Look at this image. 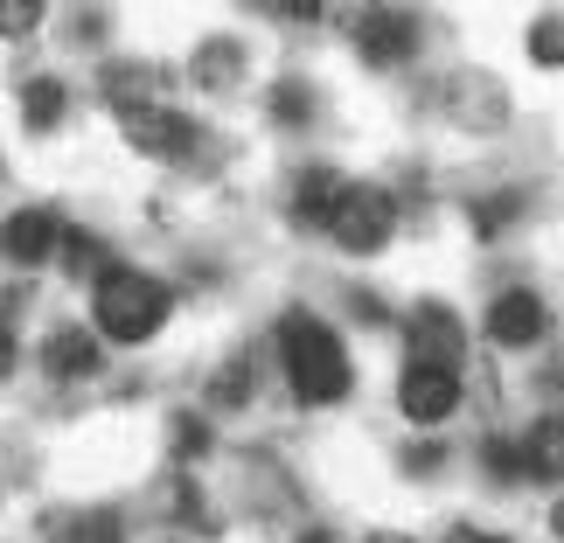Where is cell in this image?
<instances>
[{"label":"cell","mask_w":564,"mask_h":543,"mask_svg":"<svg viewBox=\"0 0 564 543\" xmlns=\"http://www.w3.org/2000/svg\"><path fill=\"white\" fill-rule=\"evenodd\" d=\"M272 349H279V369H286V390L300 411H328L356 390V362L341 349L335 321H321L314 307H286L272 328Z\"/></svg>","instance_id":"1"},{"label":"cell","mask_w":564,"mask_h":543,"mask_svg":"<svg viewBox=\"0 0 564 543\" xmlns=\"http://www.w3.org/2000/svg\"><path fill=\"white\" fill-rule=\"evenodd\" d=\"M91 328L98 341H112V349H140V341H154L167 328V314H175V286L140 265H98L91 279Z\"/></svg>","instance_id":"2"},{"label":"cell","mask_w":564,"mask_h":543,"mask_svg":"<svg viewBox=\"0 0 564 543\" xmlns=\"http://www.w3.org/2000/svg\"><path fill=\"white\" fill-rule=\"evenodd\" d=\"M321 237L349 258H377L390 237H398V195L383 182H341V195L321 216Z\"/></svg>","instance_id":"3"},{"label":"cell","mask_w":564,"mask_h":543,"mask_svg":"<svg viewBox=\"0 0 564 543\" xmlns=\"http://www.w3.org/2000/svg\"><path fill=\"white\" fill-rule=\"evenodd\" d=\"M341 29H349L356 56L370 63V70H404V63H419V50H425V21L411 8H390V0H362Z\"/></svg>","instance_id":"4"},{"label":"cell","mask_w":564,"mask_h":543,"mask_svg":"<svg viewBox=\"0 0 564 543\" xmlns=\"http://www.w3.org/2000/svg\"><path fill=\"white\" fill-rule=\"evenodd\" d=\"M432 105H440V119L453 126V133H502L509 112H516L509 84L488 77V70H446L440 91H432Z\"/></svg>","instance_id":"5"},{"label":"cell","mask_w":564,"mask_h":543,"mask_svg":"<svg viewBox=\"0 0 564 543\" xmlns=\"http://www.w3.org/2000/svg\"><path fill=\"white\" fill-rule=\"evenodd\" d=\"M119 133H126V146L133 154H147V161H161V167H182V161H195L203 154V126H195L188 112H175V105H126L119 112Z\"/></svg>","instance_id":"6"},{"label":"cell","mask_w":564,"mask_h":543,"mask_svg":"<svg viewBox=\"0 0 564 543\" xmlns=\"http://www.w3.org/2000/svg\"><path fill=\"white\" fill-rule=\"evenodd\" d=\"M398 411H404L419 432H440L453 411H460V369L404 356V369H398Z\"/></svg>","instance_id":"7"},{"label":"cell","mask_w":564,"mask_h":543,"mask_svg":"<svg viewBox=\"0 0 564 543\" xmlns=\"http://www.w3.org/2000/svg\"><path fill=\"white\" fill-rule=\"evenodd\" d=\"M404 349L419 362H446L460 369L467 362V321L446 307V300H419V307L404 314Z\"/></svg>","instance_id":"8"},{"label":"cell","mask_w":564,"mask_h":543,"mask_svg":"<svg viewBox=\"0 0 564 543\" xmlns=\"http://www.w3.org/2000/svg\"><path fill=\"white\" fill-rule=\"evenodd\" d=\"M488 341H495V349H544V341H551V307H544V293H530V286L495 293V300H488Z\"/></svg>","instance_id":"9"},{"label":"cell","mask_w":564,"mask_h":543,"mask_svg":"<svg viewBox=\"0 0 564 543\" xmlns=\"http://www.w3.org/2000/svg\"><path fill=\"white\" fill-rule=\"evenodd\" d=\"M56 237H63V216H56L50 203L14 209L8 224H0V265H14V272L50 265V258H56Z\"/></svg>","instance_id":"10"},{"label":"cell","mask_w":564,"mask_h":543,"mask_svg":"<svg viewBox=\"0 0 564 543\" xmlns=\"http://www.w3.org/2000/svg\"><path fill=\"white\" fill-rule=\"evenodd\" d=\"M42 369H50L56 383H98L105 377L98 328H50L42 335Z\"/></svg>","instance_id":"11"},{"label":"cell","mask_w":564,"mask_h":543,"mask_svg":"<svg viewBox=\"0 0 564 543\" xmlns=\"http://www.w3.org/2000/svg\"><path fill=\"white\" fill-rule=\"evenodd\" d=\"M35 530L42 543H126V515L119 509H42Z\"/></svg>","instance_id":"12"},{"label":"cell","mask_w":564,"mask_h":543,"mask_svg":"<svg viewBox=\"0 0 564 543\" xmlns=\"http://www.w3.org/2000/svg\"><path fill=\"white\" fill-rule=\"evenodd\" d=\"M516 460H523V481L564 488V411H544V419L516 439Z\"/></svg>","instance_id":"13"},{"label":"cell","mask_w":564,"mask_h":543,"mask_svg":"<svg viewBox=\"0 0 564 543\" xmlns=\"http://www.w3.org/2000/svg\"><path fill=\"white\" fill-rule=\"evenodd\" d=\"M341 167H321V161H307L293 175V188H286V216H293V230H321V216H328V203L341 195Z\"/></svg>","instance_id":"14"},{"label":"cell","mask_w":564,"mask_h":543,"mask_svg":"<svg viewBox=\"0 0 564 543\" xmlns=\"http://www.w3.org/2000/svg\"><path fill=\"white\" fill-rule=\"evenodd\" d=\"M530 209H536L530 188H488V195H474V203H467V230L481 237V245H502Z\"/></svg>","instance_id":"15"},{"label":"cell","mask_w":564,"mask_h":543,"mask_svg":"<svg viewBox=\"0 0 564 543\" xmlns=\"http://www.w3.org/2000/svg\"><path fill=\"white\" fill-rule=\"evenodd\" d=\"M251 390H258V356H251V349H230V356L203 377V411H245Z\"/></svg>","instance_id":"16"},{"label":"cell","mask_w":564,"mask_h":543,"mask_svg":"<svg viewBox=\"0 0 564 543\" xmlns=\"http://www.w3.org/2000/svg\"><path fill=\"white\" fill-rule=\"evenodd\" d=\"M245 63H251V50H245L237 35H209V42H195V56H188V77L203 84V91H237Z\"/></svg>","instance_id":"17"},{"label":"cell","mask_w":564,"mask_h":543,"mask_svg":"<svg viewBox=\"0 0 564 543\" xmlns=\"http://www.w3.org/2000/svg\"><path fill=\"white\" fill-rule=\"evenodd\" d=\"M161 84H167V70H154V63H105V70H98V98L112 105V112H126V105H154Z\"/></svg>","instance_id":"18"},{"label":"cell","mask_w":564,"mask_h":543,"mask_svg":"<svg viewBox=\"0 0 564 543\" xmlns=\"http://www.w3.org/2000/svg\"><path fill=\"white\" fill-rule=\"evenodd\" d=\"M314 112H321V98H314V84L300 77V70L272 77V91H265V119L279 126V133H307Z\"/></svg>","instance_id":"19"},{"label":"cell","mask_w":564,"mask_h":543,"mask_svg":"<svg viewBox=\"0 0 564 543\" xmlns=\"http://www.w3.org/2000/svg\"><path fill=\"white\" fill-rule=\"evenodd\" d=\"M70 119V84L63 77H21V126L29 133H56Z\"/></svg>","instance_id":"20"},{"label":"cell","mask_w":564,"mask_h":543,"mask_svg":"<svg viewBox=\"0 0 564 543\" xmlns=\"http://www.w3.org/2000/svg\"><path fill=\"white\" fill-rule=\"evenodd\" d=\"M56 265L70 272L77 286H84V279H91L98 265H112V251H105V237H98V230H77V224H63V237H56Z\"/></svg>","instance_id":"21"},{"label":"cell","mask_w":564,"mask_h":543,"mask_svg":"<svg viewBox=\"0 0 564 543\" xmlns=\"http://www.w3.org/2000/svg\"><path fill=\"white\" fill-rule=\"evenodd\" d=\"M167 439H175V467H203L209 446H216V432H209L203 411H175V419H167Z\"/></svg>","instance_id":"22"},{"label":"cell","mask_w":564,"mask_h":543,"mask_svg":"<svg viewBox=\"0 0 564 543\" xmlns=\"http://www.w3.org/2000/svg\"><path fill=\"white\" fill-rule=\"evenodd\" d=\"M523 50L536 70H564V8H544L530 21V35H523Z\"/></svg>","instance_id":"23"},{"label":"cell","mask_w":564,"mask_h":543,"mask_svg":"<svg viewBox=\"0 0 564 543\" xmlns=\"http://www.w3.org/2000/svg\"><path fill=\"white\" fill-rule=\"evenodd\" d=\"M481 474H488L495 488H516V481H523V460H516V439H502V432H488V439H481Z\"/></svg>","instance_id":"24"},{"label":"cell","mask_w":564,"mask_h":543,"mask_svg":"<svg viewBox=\"0 0 564 543\" xmlns=\"http://www.w3.org/2000/svg\"><path fill=\"white\" fill-rule=\"evenodd\" d=\"M50 14V0H0V42H29Z\"/></svg>","instance_id":"25"},{"label":"cell","mask_w":564,"mask_h":543,"mask_svg":"<svg viewBox=\"0 0 564 543\" xmlns=\"http://www.w3.org/2000/svg\"><path fill=\"white\" fill-rule=\"evenodd\" d=\"M245 8H265L279 21H300V29H314L321 14H328V0H245Z\"/></svg>","instance_id":"26"},{"label":"cell","mask_w":564,"mask_h":543,"mask_svg":"<svg viewBox=\"0 0 564 543\" xmlns=\"http://www.w3.org/2000/svg\"><path fill=\"white\" fill-rule=\"evenodd\" d=\"M446 467V446L440 439H419V446H404V474L419 481V474H440Z\"/></svg>","instance_id":"27"},{"label":"cell","mask_w":564,"mask_h":543,"mask_svg":"<svg viewBox=\"0 0 564 543\" xmlns=\"http://www.w3.org/2000/svg\"><path fill=\"white\" fill-rule=\"evenodd\" d=\"M349 314L362 321V328H390V307H383L370 286H349Z\"/></svg>","instance_id":"28"},{"label":"cell","mask_w":564,"mask_h":543,"mask_svg":"<svg viewBox=\"0 0 564 543\" xmlns=\"http://www.w3.org/2000/svg\"><path fill=\"white\" fill-rule=\"evenodd\" d=\"M536 390H544L551 404H564V341H557V349H544V369H536Z\"/></svg>","instance_id":"29"},{"label":"cell","mask_w":564,"mask_h":543,"mask_svg":"<svg viewBox=\"0 0 564 543\" xmlns=\"http://www.w3.org/2000/svg\"><path fill=\"white\" fill-rule=\"evenodd\" d=\"M70 42H77V50L105 42V14H98V8H84V14H77V29H70Z\"/></svg>","instance_id":"30"},{"label":"cell","mask_w":564,"mask_h":543,"mask_svg":"<svg viewBox=\"0 0 564 543\" xmlns=\"http://www.w3.org/2000/svg\"><path fill=\"white\" fill-rule=\"evenodd\" d=\"M21 369V341H14V328H8V314H0V383H8Z\"/></svg>","instance_id":"31"},{"label":"cell","mask_w":564,"mask_h":543,"mask_svg":"<svg viewBox=\"0 0 564 543\" xmlns=\"http://www.w3.org/2000/svg\"><path fill=\"white\" fill-rule=\"evenodd\" d=\"M440 543H509V536H488V530H474V523H453Z\"/></svg>","instance_id":"32"},{"label":"cell","mask_w":564,"mask_h":543,"mask_svg":"<svg viewBox=\"0 0 564 543\" xmlns=\"http://www.w3.org/2000/svg\"><path fill=\"white\" fill-rule=\"evenodd\" d=\"M362 543H419V536H404V530H370Z\"/></svg>","instance_id":"33"},{"label":"cell","mask_w":564,"mask_h":543,"mask_svg":"<svg viewBox=\"0 0 564 543\" xmlns=\"http://www.w3.org/2000/svg\"><path fill=\"white\" fill-rule=\"evenodd\" d=\"M551 536L564 543V495H557V502H551Z\"/></svg>","instance_id":"34"},{"label":"cell","mask_w":564,"mask_h":543,"mask_svg":"<svg viewBox=\"0 0 564 543\" xmlns=\"http://www.w3.org/2000/svg\"><path fill=\"white\" fill-rule=\"evenodd\" d=\"M300 543H335V530H321V523H314V530H300Z\"/></svg>","instance_id":"35"}]
</instances>
